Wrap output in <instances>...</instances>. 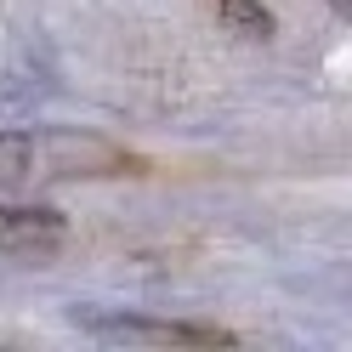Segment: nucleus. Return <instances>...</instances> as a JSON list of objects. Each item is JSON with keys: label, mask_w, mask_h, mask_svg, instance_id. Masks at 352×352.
Here are the masks:
<instances>
[{"label": "nucleus", "mask_w": 352, "mask_h": 352, "mask_svg": "<svg viewBox=\"0 0 352 352\" xmlns=\"http://www.w3.org/2000/svg\"><path fill=\"white\" fill-rule=\"evenodd\" d=\"M63 245H69V216L63 210L0 199V256H12V261H52Z\"/></svg>", "instance_id": "3"}, {"label": "nucleus", "mask_w": 352, "mask_h": 352, "mask_svg": "<svg viewBox=\"0 0 352 352\" xmlns=\"http://www.w3.org/2000/svg\"><path fill=\"white\" fill-rule=\"evenodd\" d=\"M131 153L85 137V131H29V182H69V176H125Z\"/></svg>", "instance_id": "1"}, {"label": "nucleus", "mask_w": 352, "mask_h": 352, "mask_svg": "<svg viewBox=\"0 0 352 352\" xmlns=\"http://www.w3.org/2000/svg\"><path fill=\"white\" fill-rule=\"evenodd\" d=\"M80 329H91L102 341H125V346H239L233 329L222 324H176V318H131V313H74Z\"/></svg>", "instance_id": "2"}, {"label": "nucleus", "mask_w": 352, "mask_h": 352, "mask_svg": "<svg viewBox=\"0 0 352 352\" xmlns=\"http://www.w3.org/2000/svg\"><path fill=\"white\" fill-rule=\"evenodd\" d=\"M329 6H336V12H341V17H352V0H329Z\"/></svg>", "instance_id": "5"}, {"label": "nucleus", "mask_w": 352, "mask_h": 352, "mask_svg": "<svg viewBox=\"0 0 352 352\" xmlns=\"http://www.w3.org/2000/svg\"><path fill=\"white\" fill-rule=\"evenodd\" d=\"M216 17H222L233 34H245V40H273V29H278L261 0H216Z\"/></svg>", "instance_id": "4"}]
</instances>
